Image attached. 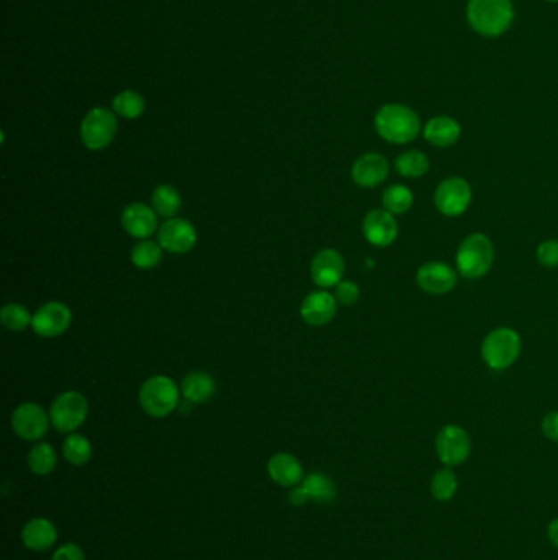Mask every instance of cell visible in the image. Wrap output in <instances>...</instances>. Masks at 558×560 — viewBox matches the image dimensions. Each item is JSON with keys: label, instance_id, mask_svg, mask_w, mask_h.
<instances>
[{"label": "cell", "instance_id": "3", "mask_svg": "<svg viewBox=\"0 0 558 560\" xmlns=\"http://www.w3.org/2000/svg\"><path fill=\"white\" fill-rule=\"evenodd\" d=\"M493 260V241L485 233H470L459 244L455 254V269L464 279H481L488 274Z\"/></svg>", "mask_w": 558, "mask_h": 560}, {"label": "cell", "instance_id": "4", "mask_svg": "<svg viewBox=\"0 0 558 560\" xmlns=\"http://www.w3.org/2000/svg\"><path fill=\"white\" fill-rule=\"evenodd\" d=\"M522 341L516 330L508 326H499L489 331L481 342V359L489 369L506 370L519 359Z\"/></svg>", "mask_w": 558, "mask_h": 560}, {"label": "cell", "instance_id": "13", "mask_svg": "<svg viewBox=\"0 0 558 560\" xmlns=\"http://www.w3.org/2000/svg\"><path fill=\"white\" fill-rule=\"evenodd\" d=\"M72 321V313L61 301H48L33 315L31 328L41 338H58L66 333Z\"/></svg>", "mask_w": 558, "mask_h": 560}, {"label": "cell", "instance_id": "37", "mask_svg": "<svg viewBox=\"0 0 558 560\" xmlns=\"http://www.w3.org/2000/svg\"><path fill=\"white\" fill-rule=\"evenodd\" d=\"M308 501H311L309 500L308 491L305 490V487L301 483L297 485V487H293V489H290L289 503L291 506L300 508V506H305Z\"/></svg>", "mask_w": 558, "mask_h": 560}, {"label": "cell", "instance_id": "20", "mask_svg": "<svg viewBox=\"0 0 558 560\" xmlns=\"http://www.w3.org/2000/svg\"><path fill=\"white\" fill-rule=\"evenodd\" d=\"M267 474L270 481L282 489H293L305 479L301 462L289 452L274 454L267 462Z\"/></svg>", "mask_w": 558, "mask_h": 560}, {"label": "cell", "instance_id": "23", "mask_svg": "<svg viewBox=\"0 0 558 560\" xmlns=\"http://www.w3.org/2000/svg\"><path fill=\"white\" fill-rule=\"evenodd\" d=\"M301 485L305 487V490L308 491L309 500L315 503L324 505V503L336 500L338 497L336 483L323 472H311L308 475H305Z\"/></svg>", "mask_w": 558, "mask_h": 560}, {"label": "cell", "instance_id": "8", "mask_svg": "<svg viewBox=\"0 0 558 560\" xmlns=\"http://www.w3.org/2000/svg\"><path fill=\"white\" fill-rule=\"evenodd\" d=\"M89 413V405L79 391H64L50 408V420L53 428L64 434L79 430Z\"/></svg>", "mask_w": 558, "mask_h": 560}, {"label": "cell", "instance_id": "34", "mask_svg": "<svg viewBox=\"0 0 558 560\" xmlns=\"http://www.w3.org/2000/svg\"><path fill=\"white\" fill-rule=\"evenodd\" d=\"M334 297H336V301L341 305L352 307L360 299L359 285L356 282H352V280H341L340 284L336 285Z\"/></svg>", "mask_w": 558, "mask_h": 560}, {"label": "cell", "instance_id": "31", "mask_svg": "<svg viewBox=\"0 0 558 560\" xmlns=\"http://www.w3.org/2000/svg\"><path fill=\"white\" fill-rule=\"evenodd\" d=\"M111 107L117 115H120L123 119H128V120H135L143 115L146 105H144V99L141 97L138 92L123 90L113 99Z\"/></svg>", "mask_w": 558, "mask_h": 560}, {"label": "cell", "instance_id": "12", "mask_svg": "<svg viewBox=\"0 0 558 560\" xmlns=\"http://www.w3.org/2000/svg\"><path fill=\"white\" fill-rule=\"evenodd\" d=\"M362 233L372 246L389 248L398 238V221L385 209H375L370 210L362 221Z\"/></svg>", "mask_w": 558, "mask_h": 560}, {"label": "cell", "instance_id": "22", "mask_svg": "<svg viewBox=\"0 0 558 560\" xmlns=\"http://www.w3.org/2000/svg\"><path fill=\"white\" fill-rule=\"evenodd\" d=\"M215 381L205 372H190L189 375L184 377L180 391L184 399L189 403H205L209 401L215 393Z\"/></svg>", "mask_w": 558, "mask_h": 560}, {"label": "cell", "instance_id": "10", "mask_svg": "<svg viewBox=\"0 0 558 560\" xmlns=\"http://www.w3.org/2000/svg\"><path fill=\"white\" fill-rule=\"evenodd\" d=\"M459 280V272L447 262L429 260L419 266L416 270V284L419 289L428 295H447L455 289Z\"/></svg>", "mask_w": 558, "mask_h": 560}, {"label": "cell", "instance_id": "19", "mask_svg": "<svg viewBox=\"0 0 558 560\" xmlns=\"http://www.w3.org/2000/svg\"><path fill=\"white\" fill-rule=\"evenodd\" d=\"M21 544L31 552H46L58 540V528L53 521L43 516L31 518L25 523L21 532Z\"/></svg>", "mask_w": 558, "mask_h": 560}, {"label": "cell", "instance_id": "21", "mask_svg": "<svg viewBox=\"0 0 558 560\" xmlns=\"http://www.w3.org/2000/svg\"><path fill=\"white\" fill-rule=\"evenodd\" d=\"M462 128L459 121L447 115L432 117L423 128V136L431 146L436 148H449L460 140Z\"/></svg>", "mask_w": 558, "mask_h": 560}, {"label": "cell", "instance_id": "1", "mask_svg": "<svg viewBox=\"0 0 558 560\" xmlns=\"http://www.w3.org/2000/svg\"><path fill=\"white\" fill-rule=\"evenodd\" d=\"M375 130L382 140L391 144H408L418 138L421 120L418 113L401 103H387L375 113Z\"/></svg>", "mask_w": 558, "mask_h": 560}, {"label": "cell", "instance_id": "16", "mask_svg": "<svg viewBox=\"0 0 558 560\" xmlns=\"http://www.w3.org/2000/svg\"><path fill=\"white\" fill-rule=\"evenodd\" d=\"M309 274L321 289L336 287L344 276V259L336 250L319 251L311 260Z\"/></svg>", "mask_w": 558, "mask_h": 560}, {"label": "cell", "instance_id": "30", "mask_svg": "<svg viewBox=\"0 0 558 560\" xmlns=\"http://www.w3.org/2000/svg\"><path fill=\"white\" fill-rule=\"evenodd\" d=\"M160 260H162V246L160 243L150 240L140 241L131 251V262L138 269H154L158 268Z\"/></svg>", "mask_w": 558, "mask_h": 560}, {"label": "cell", "instance_id": "33", "mask_svg": "<svg viewBox=\"0 0 558 560\" xmlns=\"http://www.w3.org/2000/svg\"><path fill=\"white\" fill-rule=\"evenodd\" d=\"M537 262L546 269H557L558 268V240L542 241L536 251Z\"/></svg>", "mask_w": 558, "mask_h": 560}, {"label": "cell", "instance_id": "11", "mask_svg": "<svg viewBox=\"0 0 558 560\" xmlns=\"http://www.w3.org/2000/svg\"><path fill=\"white\" fill-rule=\"evenodd\" d=\"M50 415L38 403H21L12 415V428L23 441L38 442L50 430Z\"/></svg>", "mask_w": 558, "mask_h": 560}, {"label": "cell", "instance_id": "29", "mask_svg": "<svg viewBox=\"0 0 558 560\" xmlns=\"http://www.w3.org/2000/svg\"><path fill=\"white\" fill-rule=\"evenodd\" d=\"M459 489V479L452 467H444L436 472L431 479V495L434 500L449 501L455 497Z\"/></svg>", "mask_w": 558, "mask_h": 560}, {"label": "cell", "instance_id": "28", "mask_svg": "<svg viewBox=\"0 0 558 560\" xmlns=\"http://www.w3.org/2000/svg\"><path fill=\"white\" fill-rule=\"evenodd\" d=\"M151 203H152V209L158 215L164 217V218H172L180 210L182 201H180V194L176 187L160 185L152 192Z\"/></svg>", "mask_w": 558, "mask_h": 560}, {"label": "cell", "instance_id": "6", "mask_svg": "<svg viewBox=\"0 0 558 560\" xmlns=\"http://www.w3.org/2000/svg\"><path fill=\"white\" fill-rule=\"evenodd\" d=\"M473 199V192L470 187L469 180L452 176L439 182L434 191V207L436 210L447 217L455 218L469 210L470 203Z\"/></svg>", "mask_w": 558, "mask_h": 560}, {"label": "cell", "instance_id": "5", "mask_svg": "<svg viewBox=\"0 0 558 560\" xmlns=\"http://www.w3.org/2000/svg\"><path fill=\"white\" fill-rule=\"evenodd\" d=\"M179 387L166 375H154L141 385L140 405L152 418H164L179 405Z\"/></svg>", "mask_w": 558, "mask_h": 560}, {"label": "cell", "instance_id": "36", "mask_svg": "<svg viewBox=\"0 0 558 560\" xmlns=\"http://www.w3.org/2000/svg\"><path fill=\"white\" fill-rule=\"evenodd\" d=\"M540 430L547 440L558 442V411H550L542 418Z\"/></svg>", "mask_w": 558, "mask_h": 560}, {"label": "cell", "instance_id": "32", "mask_svg": "<svg viewBox=\"0 0 558 560\" xmlns=\"http://www.w3.org/2000/svg\"><path fill=\"white\" fill-rule=\"evenodd\" d=\"M33 317L21 303H9L0 311L2 325L11 331H23L30 326Z\"/></svg>", "mask_w": 558, "mask_h": 560}, {"label": "cell", "instance_id": "17", "mask_svg": "<svg viewBox=\"0 0 558 560\" xmlns=\"http://www.w3.org/2000/svg\"><path fill=\"white\" fill-rule=\"evenodd\" d=\"M121 226L133 238H150L158 230V213L140 202L130 203L121 213Z\"/></svg>", "mask_w": 558, "mask_h": 560}, {"label": "cell", "instance_id": "27", "mask_svg": "<svg viewBox=\"0 0 558 560\" xmlns=\"http://www.w3.org/2000/svg\"><path fill=\"white\" fill-rule=\"evenodd\" d=\"M62 457L74 467L86 465L92 457L90 441L82 434L70 432V436L62 442Z\"/></svg>", "mask_w": 558, "mask_h": 560}, {"label": "cell", "instance_id": "14", "mask_svg": "<svg viewBox=\"0 0 558 560\" xmlns=\"http://www.w3.org/2000/svg\"><path fill=\"white\" fill-rule=\"evenodd\" d=\"M389 161L379 152H365L354 161L350 177L362 189L379 187L389 177Z\"/></svg>", "mask_w": 558, "mask_h": 560}, {"label": "cell", "instance_id": "2", "mask_svg": "<svg viewBox=\"0 0 558 560\" xmlns=\"http://www.w3.org/2000/svg\"><path fill=\"white\" fill-rule=\"evenodd\" d=\"M514 19L511 0H469L467 21L481 37H499Z\"/></svg>", "mask_w": 558, "mask_h": 560}, {"label": "cell", "instance_id": "39", "mask_svg": "<svg viewBox=\"0 0 558 560\" xmlns=\"http://www.w3.org/2000/svg\"><path fill=\"white\" fill-rule=\"evenodd\" d=\"M550 2H557V0H550Z\"/></svg>", "mask_w": 558, "mask_h": 560}, {"label": "cell", "instance_id": "35", "mask_svg": "<svg viewBox=\"0 0 558 560\" xmlns=\"http://www.w3.org/2000/svg\"><path fill=\"white\" fill-rule=\"evenodd\" d=\"M51 560H86V554L76 542H66L53 552Z\"/></svg>", "mask_w": 558, "mask_h": 560}, {"label": "cell", "instance_id": "7", "mask_svg": "<svg viewBox=\"0 0 558 560\" xmlns=\"http://www.w3.org/2000/svg\"><path fill=\"white\" fill-rule=\"evenodd\" d=\"M117 128L119 123L115 111L97 107L92 109L80 123V140L87 150H105L115 138Z\"/></svg>", "mask_w": 558, "mask_h": 560}, {"label": "cell", "instance_id": "15", "mask_svg": "<svg viewBox=\"0 0 558 560\" xmlns=\"http://www.w3.org/2000/svg\"><path fill=\"white\" fill-rule=\"evenodd\" d=\"M158 241L162 250L172 254H185L193 250L197 243V231L190 221L184 218H169L158 231Z\"/></svg>", "mask_w": 558, "mask_h": 560}, {"label": "cell", "instance_id": "38", "mask_svg": "<svg viewBox=\"0 0 558 560\" xmlns=\"http://www.w3.org/2000/svg\"><path fill=\"white\" fill-rule=\"evenodd\" d=\"M547 534L550 542H552V544H554L555 548H558V518L550 521V524H548Z\"/></svg>", "mask_w": 558, "mask_h": 560}, {"label": "cell", "instance_id": "18", "mask_svg": "<svg viewBox=\"0 0 558 560\" xmlns=\"http://www.w3.org/2000/svg\"><path fill=\"white\" fill-rule=\"evenodd\" d=\"M338 301L326 291H315L305 297L301 303V318L311 326H324L336 317Z\"/></svg>", "mask_w": 558, "mask_h": 560}, {"label": "cell", "instance_id": "26", "mask_svg": "<svg viewBox=\"0 0 558 560\" xmlns=\"http://www.w3.org/2000/svg\"><path fill=\"white\" fill-rule=\"evenodd\" d=\"M395 170L401 177L419 179L429 170V158L423 151H405L395 160Z\"/></svg>", "mask_w": 558, "mask_h": 560}, {"label": "cell", "instance_id": "25", "mask_svg": "<svg viewBox=\"0 0 558 560\" xmlns=\"http://www.w3.org/2000/svg\"><path fill=\"white\" fill-rule=\"evenodd\" d=\"M413 203H414V195L408 185H403V184H393L382 194V207L395 217L408 213Z\"/></svg>", "mask_w": 558, "mask_h": 560}, {"label": "cell", "instance_id": "9", "mask_svg": "<svg viewBox=\"0 0 558 560\" xmlns=\"http://www.w3.org/2000/svg\"><path fill=\"white\" fill-rule=\"evenodd\" d=\"M436 454L446 467H457L469 459L472 441L469 432L459 424H446L436 436Z\"/></svg>", "mask_w": 558, "mask_h": 560}, {"label": "cell", "instance_id": "24", "mask_svg": "<svg viewBox=\"0 0 558 560\" xmlns=\"http://www.w3.org/2000/svg\"><path fill=\"white\" fill-rule=\"evenodd\" d=\"M27 464L35 475L38 477H46L56 469L58 465V456L54 448L48 442H41L38 441L33 448H31L29 456H27Z\"/></svg>", "mask_w": 558, "mask_h": 560}]
</instances>
